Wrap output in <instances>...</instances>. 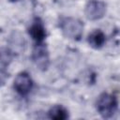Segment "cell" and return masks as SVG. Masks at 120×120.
Wrapping results in <instances>:
<instances>
[{
  "label": "cell",
  "instance_id": "1",
  "mask_svg": "<svg viewBox=\"0 0 120 120\" xmlns=\"http://www.w3.org/2000/svg\"><path fill=\"white\" fill-rule=\"evenodd\" d=\"M59 27L64 36L70 39L79 40L82 36L83 24L79 19L64 17L59 21Z\"/></svg>",
  "mask_w": 120,
  "mask_h": 120
},
{
  "label": "cell",
  "instance_id": "4",
  "mask_svg": "<svg viewBox=\"0 0 120 120\" xmlns=\"http://www.w3.org/2000/svg\"><path fill=\"white\" fill-rule=\"evenodd\" d=\"M32 59L35 65L41 70H46L49 67L50 58L46 46L43 43H37L32 54Z\"/></svg>",
  "mask_w": 120,
  "mask_h": 120
},
{
  "label": "cell",
  "instance_id": "3",
  "mask_svg": "<svg viewBox=\"0 0 120 120\" xmlns=\"http://www.w3.org/2000/svg\"><path fill=\"white\" fill-rule=\"evenodd\" d=\"M107 6L100 0H89L85 6L84 13L88 20L97 21L104 17L106 14Z\"/></svg>",
  "mask_w": 120,
  "mask_h": 120
},
{
  "label": "cell",
  "instance_id": "9",
  "mask_svg": "<svg viewBox=\"0 0 120 120\" xmlns=\"http://www.w3.org/2000/svg\"><path fill=\"white\" fill-rule=\"evenodd\" d=\"M9 1H11V2H14V1H17V0H9Z\"/></svg>",
  "mask_w": 120,
  "mask_h": 120
},
{
  "label": "cell",
  "instance_id": "2",
  "mask_svg": "<svg viewBox=\"0 0 120 120\" xmlns=\"http://www.w3.org/2000/svg\"><path fill=\"white\" fill-rule=\"evenodd\" d=\"M98 113L103 118H110L114 114L117 108V99L113 95L108 93H102L96 103Z\"/></svg>",
  "mask_w": 120,
  "mask_h": 120
},
{
  "label": "cell",
  "instance_id": "5",
  "mask_svg": "<svg viewBox=\"0 0 120 120\" xmlns=\"http://www.w3.org/2000/svg\"><path fill=\"white\" fill-rule=\"evenodd\" d=\"M13 86L18 94L25 96L31 91L33 86V81L27 72H20L14 80Z\"/></svg>",
  "mask_w": 120,
  "mask_h": 120
},
{
  "label": "cell",
  "instance_id": "7",
  "mask_svg": "<svg viewBox=\"0 0 120 120\" xmlns=\"http://www.w3.org/2000/svg\"><path fill=\"white\" fill-rule=\"evenodd\" d=\"M105 40H106L105 35H104V33L101 30H95V31H93L88 36V38H87V41H88L89 45L92 48H95V49L101 48L104 45Z\"/></svg>",
  "mask_w": 120,
  "mask_h": 120
},
{
  "label": "cell",
  "instance_id": "6",
  "mask_svg": "<svg viewBox=\"0 0 120 120\" xmlns=\"http://www.w3.org/2000/svg\"><path fill=\"white\" fill-rule=\"evenodd\" d=\"M28 33L36 43H42L46 37V31L42 22L39 19H35L28 29Z\"/></svg>",
  "mask_w": 120,
  "mask_h": 120
},
{
  "label": "cell",
  "instance_id": "8",
  "mask_svg": "<svg viewBox=\"0 0 120 120\" xmlns=\"http://www.w3.org/2000/svg\"><path fill=\"white\" fill-rule=\"evenodd\" d=\"M49 117L54 120H65L68 117V111L61 105H55L49 111Z\"/></svg>",
  "mask_w": 120,
  "mask_h": 120
}]
</instances>
